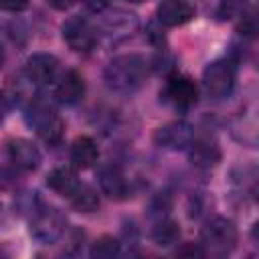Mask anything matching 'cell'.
Listing matches in <instances>:
<instances>
[{"instance_id": "7c38bea8", "label": "cell", "mask_w": 259, "mask_h": 259, "mask_svg": "<svg viewBox=\"0 0 259 259\" xmlns=\"http://www.w3.org/2000/svg\"><path fill=\"white\" fill-rule=\"evenodd\" d=\"M196 16V8L188 0H162L156 8V22L166 28L182 26Z\"/></svg>"}, {"instance_id": "8992f818", "label": "cell", "mask_w": 259, "mask_h": 259, "mask_svg": "<svg viewBox=\"0 0 259 259\" xmlns=\"http://www.w3.org/2000/svg\"><path fill=\"white\" fill-rule=\"evenodd\" d=\"M202 87L214 99L229 97L235 87V65L229 59H217L208 63L202 71Z\"/></svg>"}, {"instance_id": "f546056e", "label": "cell", "mask_w": 259, "mask_h": 259, "mask_svg": "<svg viewBox=\"0 0 259 259\" xmlns=\"http://www.w3.org/2000/svg\"><path fill=\"white\" fill-rule=\"evenodd\" d=\"M257 200H259V196H257Z\"/></svg>"}, {"instance_id": "cb8c5ba5", "label": "cell", "mask_w": 259, "mask_h": 259, "mask_svg": "<svg viewBox=\"0 0 259 259\" xmlns=\"http://www.w3.org/2000/svg\"><path fill=\"white\" fill-rule=\"evenodd\" d=\"M83 4L93 12V14H101L107 8H111V0H83Z\"/></svg>"}, {"instance_id": "44dd1931", "label": "cell", "mask_w": 259, "mask_h": 259, "mask_svg": "<svg viewBox=\"0 0 259 259\" xmlns=\"http://www.w3.org/2000/svg\"><path fill=\"white\" fill-rule=\"evenodd\" d=\"M121 253V241L113 235H101L91 243L89 255L93 259H111Z\"/></svg>"}, {"instance_id": "52a82bcc", "label": "cell", "mask_w": 259, "mask_h": 259, "mask_svg": "<svg viewBox=\"0 0 259 259\" xmlns=\"http://www.w3.org/2000/svg\"><path fill=\"white\" fill-rule=\"evenodd\" d=\"M97 32L99 30L83 16H71L61 26L63 40L75 53H89L97 42Z\"/></svg>"}, {"instance_id": "d6986e66", "label": "cell", "mask_w": 259, "mask_h": 259, "mask_svg": "<svg viewBox=\"0 0 259 259\" xmlns=\"http://www.w3.org/2000/svg\"><path fill=\"white\" fill-rule=\"evenodd\" d=\"M235 30L239 36H243L245 40H255L259 38V4L257 6H249L235 24Z\"/></svg>"}, {"instance_id": "3957f363", "label": "cell", "mask_w": 259, "mask_h": 259, "mask_svg": "<svg viewBox=\"0 0 259 259\" xmlns=\"http://www.w3.org/2000/svg\"><path fill=\"white\" fill-rule=\"evenodd\" d=\"M200 239H202V247L206 249V255H229L235 247H237V227L231 219L225 217H214L210 219L202 231H200Z\"/></svg>"}, {"instance_id": "9c48e42d", "label": "cell", "mask_w": 259, "mask_h": 259, "mask_svg": "<svg viewBox=\"0 0 259 259\" xmlns=\"http://www.w3.org/2000/svg\"><path fill=\"white\" fill-rule=\"evenodd\" d=\"M24 73L38 85H55L61 77V67H59V59L51 53H32L26 63H24Z\"/></svg>"}, {"instance_id": "6da1fadb", "label": "cell", "mask_w": 259, "mask_h": 259, "mask_svg": "<svg viewBox=\"0 0 259 259\" xmlns=\"http://www.w3.org/2000/svg\"><path fill=\"white\" fill-rule=\"evenodd\" d=\"M150 75V63L138 53H127L111 59L103 71L105 85L115 93H134Z\"/></svg>"}, {"instance_id": "8fae6325", "label": "cell", "mask_w": 259, "mask_h": 259, "mask_svg": "<svg viewBox=\"0 0 259 259\" xmlns=\"http://www.w3.org/2000/svg\"><path fill=\"white\" fill-rule=\"evenodd\" d=\"M194 140V130L186 121H170L154 132V144L164 150H188Z\"/></svg>"}, {"instance_id": "d4e9b609", "label": "cell", "mask_w": 259, "mask_h": 259, "mask_svg": "<svg viewBox=\"0 0 259 259\" xmlns=\"http://www.w3.org/2000/svg\"><path fill=\"white\" fill-rule=\"evenodd\" d=\"M30 0H2V10L6 12H22L28 8Z\"/></svg>"}, {"instance_id": "30bf717a", "label": "cell", "mask_w": 259, "mask_h": 259, "mask_svg": "<svg viewBox=\"0 0 259 259\" xmlns=\"http://www.w3.org/2000/svg\"><path fill=\"white\" fill-rule=\"evenodd\" d=\"M6 156L8 162L14 166V170H22V172H32L42 162L40 150L26 138H10L6 142Z\"/></svg>"}, {"instance_id": "9a60e30c", "label": "cell", "mask_w": 259, "mask_h": 259, "mask_svg": "<svg viewBox=\"0 0 259 259\" xmlns=\"http://www.w3.org/2000/svg\"><path fill=\"white\" fill-rule=\"evenodd\" d=\"M99 188L111 200H125L130 196V184L117 166H103L99 170Z\"/></svg>"}, {"instance_id": "ac0fdd59", "label": "cell", "mask_w": 259, "mask_h": 259, "mask_svg": "<svg viewBox=\"0 0 259 259\" xmlns=\"http://www.w3.org/2000/svg\"><path fill=\"white\" fill-rule=\"evenodd\" d=\"M152 241L158 245V247H170L174 243H178L180 239V227L174 219H168V217H160L158 223L152 227Z\"/></svg>"}, {"instance_id": "4316f807", "label": "cell", "mask_w": 259, "mask_h": 259, "mask_svg": "<svg viewBox=\"0 0 259 259\" xmlns=\"http://www.w3.org/2000/svg\"><path fill=\"white\" fill-rule=\"evenodd\" d=\"M251 237H253V241H255L257 247H259V221L253 225V229H251Z\"/></svg>"}, {"instance_id": "5bb4252c", "label": "cell", "mask_w": 259, "mask_h": 259, "mask_svg": "<svg viewBox=\"0 0 259 259\" xmlns=\"http://www.w3.org/2000/svg\"><path fill=\"white\" fill-rule=\"evenodd\" d=\"M85 95V79L79 71L67 69L55 83V99L63 105H77Z\"/></svg>"}, {"instance_id": "4fadbf2b", "label": "cell", "mask_w": 259, "mask_h": 259, "mask_svg": "<svg viewBox=\"0 0 259 259\" xmlns=\"http://www.w3.org/2000/svg\"><path fill=\"white\" fill-rule=\"evenodd\" d=\"M221 148H219V142L210 136H200L192 140V144L188 146V160L192 166L200 168V170H208V168H214L219 162H221Z\"/></svg>"}, {"instance_id": "5b68a950", "label": "cell", "mask_w": 259, "mask_h": 259, "mask_svg": "<svg viewBox=\"0 0 259 259\" xmlns=\"http://www.w3.org/2000/svg\"><path fill=\"white\" fill-rule=\"evenodd\" d=\"M198 85L188 77V75H180V73H174L166 79L164 83V89L160 91V99L178 109V111H186L190 109L192 105H196L198 101Z\"/></svg>"}, {"instance_id": "ba28073f", "label": "cell", "mask_w": 259, "mask_h": 259, "mask_svg": "<svg viewBox=\"0 0 259 259\" xmlns=\"http://www.w3.org/2000/svg\"><path fill=\"white\" fill-rule=\"evenodd\" d=\"M97 16H101V22H99L97 30L103 32L111 40L127 38L138 28L136 14L134 12H127V10H121V8H107L105 12H101Z\"/></svg>"}, {"instance_id": "2e32d148", "label": "cell", "mask_w": 259, "mask_h": 259, "mask_svg": "<svg viewBox=\"0 0 259 259\" xmlns=\"http://www.w3.org/2000/svg\"><path fill=\"white\" fill-rule=\"evenodd\" d=\"M69 158L77 170H87L99 160V148L93 138L79 136L73 140V144L69 148Z\"/></svg>"}, {"instance_id": "7a4b0ae2", "label": "cell", "mask_w": 259, "mask_h": 259, "mask_svg": "<svg viewBox=\"0 0 259 259\" xmlns=\"http://www.w3.org/2000/svg\"><path fill=\"white\" fill-rule=\"evenodd\" d=\"M24 119L32 130H36V134L40 136V140L45 144H49V146L61 144V140L65 136V121L57 113L53 101L45 99L42 95H36L24 107Z\"/></svg>"}, {"instance_id": "277c9868", "label": "cell", "mask_w": 259, "mask_h": 259, "mask_svg": "<svg viewBox=\"0 0 259 259\" xmlns=\"http://www.w3.org/2000/svg\"><path fill=\"white\" fill-rule=\"evenodd\" d=\"M65 229H67V219L55 206L38 204L30 217V235H32V239H36L42 245H51V243L59 241L63 237Z\"/></svg>"}, {"instance_id": "7402d4cb", "label": "cell", "mask_w": 259, "mask_h": 259, "mask_svg": "<svg viewBox=\"0 0 259 259\" xmlns=\"http://www.w3.org/2000/svg\"><path fill=\"white\" fill-rule=\"evenodd\" d=\"M249 8V0H219L217 2V16L221 20L239 18Z\"/></svg>"}, {"instance_id": "ffe728a7", "label": "cell", "mask_w": 259, "mask_h": 259, "mask_svg": "<svg viewBox=\"0 0 259 259\" xmlns=\"http://www.w3.org/2000/svg\"><path fill=\"white\" fill-rule=\"evenodd\" d=\"M69 200L77 212H95L99 208V194L89 184H81Z\"/></svg>"}, {"instance_id": "e0dca14e", "label": "cell", "mask_w": 259, "mask_h": 259, "mask_svg": "<svg viewBox=\"0 0 259 259\" xmlns=\"http://www.w3.org/2000/svg\"><path fill=\"white\" fill-rule=\"evenodd\" d=\"M47 186L53 192L71 198L75 194V190L81 186V182L77 178V172H75V166H55L47 174Z\"/></svg>"}, {"instance_id": "f1b7e54d", "label": "cell", "mask_w": 259, "mask_h": 259, "mask_svg": "<svg viewBox=\"0 0 259 259\" xmlns=\"http://www.w3.org/2000/svg\"><path fill=\"white\" fill-rule=\"evenodd\" d=\"M255 63H257V69H259V55H257V61Z\"/></svg>"}, {"instance_id": "603a6c76", "label": "cell", "mask_w": 259, "mask_h": 259, "mask_svg": "<svg viewBox=\"0 0 259 259\" xmlns=\"http://www.w3.org/2000/svg\"><path fill=\"white\" fill-rule=\"evenodd\" d=\"M176 255H180V257H204L206 249L202 247V243H184L182 247L176 249Z\"/></svg>"}, {"instance_id": "484cf974", "label": "cell", "mask_w": 259, "mask_h": 259, "mask_svg": "<svg viewBox=\"0 0 259 259\" xmlns=\"http://www.w3.org/2000/svg\"><path fill=\"white\" fill-rule=\"evenodd\" d=\"M47 2H49V6H51V8L65 12V10L73 8L75 4H79V2H83V0H47Z\"/></svg>"}, {"instance_id": "83f0119b", "label": "cell", "mask_w": 259, "mask_h": 259, "mask_svg": "<svg viewBox=\"0 0 259 259\" xmlns=\"http://www.w3.org/2000/svg\"><path fill=\"white\" fill-rule=\"evenodd\" d=\"M130 2H134V4H140V2H146V0H130Z\"/></svg>"}]
</instances>
